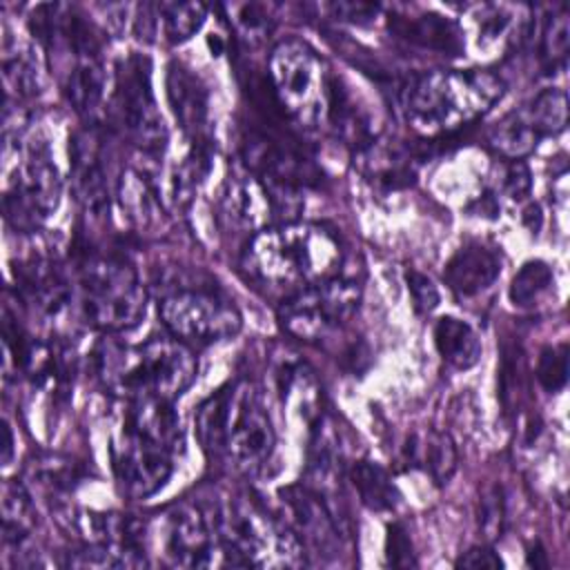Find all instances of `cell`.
I'll use <instances>...</instances> for the list:
<instances>
[{
  "instance_id": "cell-23",
  "label": "cell",
  "mask_w": 570,
  "mask_h": 570,
  "mask_svg": "<svg viewBox=\"0 0 570 570\" xmlns=\"http://www.w3.org/2000/svg\"><path fill=\"white\" fill-rule=\"evenodd\" d=\"M62 94L69 105L87 120H94L100 114L105 89H107V71L102 56L82 58L58 71Z\"/></svg>"
},
{
  "instance_id": "cell-7",
  "label": "cell",
  "mask_w": 570,
  "mask_h": 570,
  "mask_svg": "<svg viewBox=\"0 0 570 570\" xmlns=\"http://www.w3.org/2000/svg\"><path fill=\"white\" fill-rule=\"evenodd\" d=\"M165 327L189 347H205L238 334L243 318L234 301L212 281L171 283L160 303Z\"/></svg>"
},
{
  "instance_id": "cell-14",
  "label": "cell",
  "mask_w": 570,
  "mask_h": 570,
  "mask_svg": "<svg viewBox=\"0 0 570 570\" xmlns=\"http://www.w3.org/2000/svg\"><path fill=\"white\" fill-rule=\"evenodd\" d=\"M20 298L45 318H56L71 303V283L65 265L49 247L31 249L13 267Z\"/></svg>"
},
{
  "instance_id": "cell-16",
  "label": "cell",
  "mask_w": 570,
  "mask_h": 570,
  "mask_svg": "<svg viewBox=\"0 0 570 570\" xmlns=\"http://www.w3.org/2000/svg\"><path fill=\"white\" fill-rule=\"evenodd\" d=\"M71 185L78 203L91 216L109 207V180L105 167V142L94 125L78 129L69 142Z\"/></svg>"
},
{
  "instance_id": "cell-28",
  "label": "cell",
  "mask_w": 570,
  "mask_h": 570,
  "mask_svg": "<svg viewBox=\"0 0 570 570\" xmlns=\"http://www.w3.org/2000/svg\"><path fill=\"white\" fill-rule=\"evenodd\" d=\"M350 481L358 494V501L372 512H394L401 494L392 474L367 459L354 461L350 468Z\"/></svg>"
},
{
  "instance_id": "cell-37",
  "label": "cell",
  "mask_w": 570,
  "mask_h": 570,
  "mask_svg": "<svg viewBox=\"0 0 570 570\" xmlns=\"http://www.w3.org/2000/svg\"><path fill=\"white\" fill-rule=\"evenodd\" d=\"M476 29H479V42L488 45L499 40L512 24V13L503 4H481L472 13Z\"/></svg>"
},
{
  "instance_id": "cell-38",
  "label": "cell",
  "mask_w": 570,
  "mask_h": 570,
  "mask_svg": "<svg viewBox=\"0 0 570 570\" xmlns=\"http://www.w3.org/2000/svg\"><path fill=\"white\" fill-rule=\"evenodd\" d=\"M481 530L488 539H497L503 532L505 525V499L499 485L488 490L481 499V512H479Z\"/></svg>"
},
{
  "instance_id": "cell-36",
  "label": "cell",
  "mask_w": 570,
  "mask_h": 570,
  "mask_svg": "<svg viewBox=\"0 0 570 570\" xmlns=\"http://www.w3.org/2000/svg\"><path fill=\"white\" fill-rule=\"evenodd\" d=\"M521 392V350L517 345H503L499 367V399L505 412L514 410Z\"/></svg>"
},
{
  "instance_id": "cell-47",
  "label": "cell",
  "mask_w": 570,
  "mask_h": 570,
  "mask_svg": "<svg viewBox=\"0 0 570 570\" xmlns=\"http://www.w3.org/2000/svg\"><path fill=\"white\" fill-rule=\"evenodd\" d=\"M528 566H532V568H548L546 552H543V548L539 543H537V550L534 548L528 550Z\"/></svg>"
},
{
  "instance_id": "cell-6",
  "label": "cell",
  "mask_w": 570,
  "mask_h": 570,
  "mask_svg": "<svg viewBox=\"0 0 570 570\" xmlns=\"http://www.w3.org/2000/svg\"><path fill=\"white\" fill-rule=\"evenodd\" d=\"M76 281L80 312L91 327L114 334L142 321L147 292L125 256L85 249L76 263Z\"/></svg>"
},
{
  "instance_id": "cell-26",
  "label": "cell",
  "mask_w": 570,
  "mask_h": 570,
  "mask_svg": "<svg viewBox=\"0 0 570 570\" xmlns=\"http://www.w3.org/2000/svg\"><path fill=\"white\" fill-rule=\"evenodd\" d=\"M403 461L421 465L439 485H445L456 472V448L448 432L410 434L403 445Z\"/></svg>"
},
{
  "instance_id": "cell-29",
  "label": "cell",
  "mask_w": 570,
  "mask_h": 570,
  "mask_svg": "<svg viewBox=\"0 0 570 570\" xmlns=\"http://www.w3.org/2000/svg\"><path fill=\"white\" fill-rule=\"evenodd\" d=\"M539 134L532 129L521 107L508 111L488 129L490 147L508 160H521L539 145Z\"/></svg>"
},
{
  "instance_id": "cell-20",
  "label": "cell",
  "mask_w": 570,
  "mask_h": 570,
  "mask_svg": "<svg viewBox=\"0 0 570 570\" xmlns=\"http://www.w3.org/2000/svg\"><path fill=\"white\" fill-rule=\"evenodd\" d=\"M501 274V256L494 247L479 240L459 247L445 263V285L459 296L470 298L485 292Z\"/></svg>"
},
{
  "instance_id": "cell-45",
  "label": "cell",
  "mask_w": 570,
  "mask_h": 570,
  "mask_svg": "<svg viewBox=\"0 0 570 570\" xmlns=\"http://www.w3.org/2000/svg\"><path fill=\"white\" fill-rule=\"evenodd\" d=\"M479 216H497L499 212V205H497V198L492 194H483L476 198V209H474Z\"/></svg>"
},
{
  "instance_id": "cell-43",
  "label": "cell",
  "mask_w": 570,
  "mask_h": 570,
  "mask_svg": "<svg viewBox=\"0 0 570 570\" xmlns=\"http://www.w3.org/2000/svg\"><path fill=\"white\" fill-rule=\"evenodd\" d=\"M330 11L336 18L347 20L352 24H367L379 16L381 7L370 4V2H334V4H330Z\"/></svg>"
},
{
  "instance_id": "cell-24",
  "label": "cell",
  "mask_w": 570,
  "mask_h": 570,
  "mask_svg": "<svg viewBox=\"0 0 570 570\" xmlns=\"http://www.w3.org/2000/svg\"><path fill=\"white\" fill-rule=\"evenodd\" d=\"M116 198L122 209V218L138 232H149L163 220L160 196L142 171L127 167L116 180Z\"/></svg>"
},
{
  "instance_id": "cell-46",
  "label": "cell",
  "mask_w": 570,
  "mask_h": 570,
  "mask_svg": "<svg viewBox=\"0 0 570 570\" xmlns=\"http://www.w3.org/2000/svg\"><path fill=\"white\" fill-rule=\"evenodd\" d=\"M523 223L530 227V232H537L541 227V209L537 203H530L525 209H523Z\"/></svg>"
},
{
  "instance_id": "cell-3",
  "label": "cell",
  "mask_w": 570,
  "mask_h": 570,
  "mask_svg": "<svg viewBox=\"0 0 570 570\" xmlns=\"http://www.w3.org/2000/svg\"><path fill=\"white\" fill-rule=\"evenodd\" d=\"M98 381L122 401L156 396L174 401L196 379L198 363L176 336H151L138 345L102 341L94 350Z\"/></svg>"
},
{
  "instance_id": "cell-5",
  "label": "cell",
  "mask_w": 570,
  "mask_h": 570,
  "mask_svg": "<svg viewBox=\"0 0 570 570\" xmlns=\"http://www.w3.org/2000/svg\"><path fill=\"white\" fill-rule=\"evenodd\" d=\"M207 512L227 563L245 568L305 563L307 552L292 528L274 521L249 494L223 492Z\"/></svg>"
},
{
  "instance_id": "cell-13",
  "label": "cell",
  "mask_w": 570,
  "mask_h": 570,
  "mask_svg": "<svg viewBox=\"0 0 570 570\" xmlns=\"http://www.w3.org/2000/svg\"><path fill=\"white\" fill-rule=\"evenodd\" d=\"M158 546L163 559L178 568L212 566L220 552L209 512L196 501H180L163 514Z\"/></svg>"
},
{
  "instance_id": "cell-12",
  "label": "cell",
  "mask_w": 570,
  "mask_h": 570,
  "mask_svg": "<svg viewBox=\"0 0 570 570\" xmlns=\"http://www.w3.org/2000/svg\"><path fill=\"white\" fill-rule=\"evenodd\" d=\"M111 470L116 485L129 499H147L156 494L174 474L180 454L158 436L120 419L111 439Z\"/></svg>"
},
{
  "instance_id": "cell-21",
  "label": "cell",
  "mask_w": 570,
  "mask_h": 570,
  "mask_svg": "<svg viewBox=\"0 0 570 570\" xmlns=\"http://www.w3.org/2000/svg\"><path fill=\"white\" fill-rule=\"evenodd\" d=\"M356 167L367 183L381 191L403 189L414 183L416 163L407 147L387 140H372L367 147L354 154Z\"/></svg>"
},
{
  "instance_id": "cell-2",
  "label": "cell",
  "mask_w": 570,
  "mask_h": 570,
  "mask_svg": "<svg viewBox=\"0 0 570 570\" xmlns=\"http://www.w3.org/2000/svg\"><path fill=\"white\" fill-rule=\"evenodd\" d=\"M194 423L203 452L236 472H258L276 445L269 412L252 381H236L214 392L198 405Z\"/></svg>"
},
{
  "instance_id": "cell-30",
  "label": "cell",
  "mask_w": 570,
  "mask_h": 570,
  "mask_svg": "<svg viewBox=\"0 0 570 570\" xmlns=\"http://www.w3.org/2000/svg\"><path fill=\"white\" fill-rule=\"evenodd\" d=\"M521 111L525 114L532 129L539 138L557 136L566 129L568 122V98L566 91L559 87H548L539 91L532 100H528Z\"/></svg>"
},
{
  "instance_id": "cell-22",
  "label": "cell",
  "mask_w": 570,
  "mask_h": 570,
  "mask_svg": "<svg viewBox=\"0 0 570 570\" xmlns=\"http://www.w3.org/2000/svg\"><path fill=\"white\" fill-rule=\"evenodd\" d=\"M336 136L356 151L367 147L376 140V129L372 127V116L367 109L356 100L352 89L338 78L330 76V91H327V120Z\"/></svg>"
},
{
  "instance_id": "cell-8",
  "label": "cell",
  "mask_w": 570,
  "mask_h": 570,
  "mask_svg": "<svg viewBox=\"0 0 570 570\" xmlns=\"http://www.w3.org/2000/svg\"><path fill=\"white\" fill-rule=\"evenodd\" d=\"M267 69L276 105L296 125L314 129L327 120L332 73L312 47L301 40H285L274 47Z\"/></svg>"
},
{
  "instance_id": "cell-17",
  "label": "cell",
  "mask_w": 570,
  "mask_h": 570,
  "mask_svg": "<svg viewBox=\"0 0 570 570\" xmlns=\"http://www.w3.org/2000/svg\"><path fill=\"white\" fill-rule=\"evenodd\" d=\"M165 87L174 118L187 136L189 147H212L209 94L203 80L183 62L174 60L167 65Z\"/></svg>"
},
{
  "instance_id": "cell-27",
  "label": "cell",
  "mask_w": 570,
  "mask_h": 570,
  "mask_svg": "<svg viewBox=\"0 0 570 570\" xmlns=\"http://www.w3.org/2000/svg\"><path fill=\"white\" fill-rule=\"evenodd\" d=\"M434 345L439 356L454 370H470L479 363L481 341L476 332L454 316H441L434 323Z\"/></svg>"
},
{
  "instance_id": "cell-42",
  "label": "cell",
  "mask_w": 570,
  "mask_h": 570,
  "mask_svg": "<svg viewBox=\"0 0 570 570\" xmlns=\"http://www.w3.org/2000/svg\"><path fill=\"white\" fill-rule=\"evenodd\" d=\"M236 13V24L249 36V38H258L265 31H269V16L265 11V7L261 4H238L234 7Z\"/></svg>"
},
{
  "instance_id": "cell-34",
  "label": "cell",
  "mask_w": 570,
  "mask_h": 570,
  "mask_svg": "<svg viewBox=\"0 0 570 570\" xmlns=\"http://www.w3.org/2000/svg\"><path fill=\"white\" fill-rule=\"evenodd\" d=\"M570 47V18L566 9H557L546 16L541 24L539 60L546 73H554L566 65Z\"/></svg>"
},
{
  "instance_id": "cell-48",
  "label": "cell",
  "mask_w": 570,
  "mask_h": 570,
  "mask_svg": "<svg viewBox=\"0 0 570 570\" xmlns=\"http://www.w3.org/2000/svg\"><path fill=\"white\" fill-rule=\"evenodd\" d=\"M11 445H13V436H11L9 425L4 423V452H2V463H4V465H7L9 459H11Z\"/></svg>"
},
{
  "instance_id": "cell-44",
  "label": "cell",
  "mask_w": 570,
  "mask_h": 570,
  "mask_svg": "<svg viewBox=\"0 0 570 570\" xmlns=\"http://www.w3.org/2000/svg\"><path fill=\"white\" fill-rule=\"evenodd\" d=\"M456 566L459 568H472V570H497L503 566L501 557L488 548V546H474L470 548L468 552H463L459 559H456Z\"/></svg>"
},
{
  "instance_id": "cell-40",
  "label": "cell",
  "mask_w": 570,
  "mask_h": 570,
  "mask_svg": "<svg viewBox=\"0 0 570 570\" xmlns=\"http://www.w3.org/2000/svg\"><path fill=\"white\" fill-rule=\"evenodd\" d=\"M405 283H407V292L412 296V305L419 314H430L439 305L441 294H439L436 285L425 274H421L416 269H407Z\"/></svg>"
},
{
  "instance_id": "cell-1",
  "label": "cell",
  "mask_w": 570,
  "mask_h": 570,
  "mask_svg": "<svg viewBox=\"0 0 570 570\" xmlns=\"http://www.w3.org/2000/svg\"><path fill=\"white\" fill-rule=\"evenodd\" d=\"M347 254L336 229L321 223H281L249 236L240 272L256 289L281 301L345 272Z\"/></svg>"
},
{
  "instance_id": "cell-10",
  "label": "cell",
  "mask_w": 570,
  "mask_h": 570,
  "mask_svg": "<svg viewBox=\"0 0 570 570\" xmlns=\"http://www.w3.org/2000/svg\"><path fill=\"white\" fill-rule=\"evenodd\" d=\"M111 109L116 125L140 154L156 158L165 151L167 127L154 98L147 56L129 53L118 62Z\"/></svg>"
},
{
  "instance_id": "cell-35",
  "label": "cell",
  "mask_w": 570,
  "mask_h": 570,
  "mask_svg": "<svg viewBox=\"0 0 570 570\" xmlns=\"http://www.w3.org/2000/svg\"><path fill=\"white\" fill-rule=\"evenodd\" d=\"M537 381L546 392H559L568 381V347L548 345L537 361Z\"/></svg>"
},
{
  "instance_id": "cell-4",
  "label": "cell",
  "mask_w": 570,
  "mask_h": 570,
  "mask_svg": "<svg viewBox=\"0 0 570 570\" xmlns=\"http://www.w3.org/2000/svg\"><path fill=\"white\" fill-rule=\"evenodd\" d=\"M503 94V80L485 69H436L414 76L401 102L414 131L434 138L454 134L481 118Z\"/></svg>"
},
{
  "instance_id": "cell-25",
  "label": "cell",
  "mask_w": 570,
  "mask_h": 570,
  "mask_svg": "<svg viewBox=\"0 0 570 570\" xmlns=\"http://www.w3.org/2000/svg\"><path fill=\"white\" fill-rule=\"evenodd\" d=\"M36 505L29 490L20 481H4L2 485V541L7 548L20 552L18 566H24L29 552V537L36 528Z\"/></svg>"
},
{
  "instance_id": "cell-31",
  "label": "cell",
  "mask_w": 570,
  "mask_h": 570,
  "mask_svg": "<svg viewBox=\"0 0 570 570\" xmlns=\"http://www.w3.org/2000/svg\"><path fill=\"white\" fill-rule=\"evenodd\" d=\"M2 71L7 87L16 91L18 98H33L42 91L40 65L29 47H22L18 42L11 47L9 42H4Z\"/></svg>"
},
{
  "instance_id": "cell-11",
  "label": "cell",
  "mask_w": 570,
  "mask_h": 570,
  "mask_svg": "<svg viewBox=\"0 0 570 570\" xmlns=\"http://www.w3.org/2000/svg\"><path fill=\"white\" fill-rule=\"evenodd\" d=\"M361 301V283L354 274L305 287L278 303L283 330L301 341H321L352 318Z\"/></svg>"
},
{
  "instance_id": "cell-19",
  "label": "cell",
  "mask_w": 570,
  "mask_h": 570,
  "mask_svg": "<svg viewBox=\"0 0 570 570\" xmlns=\"http://www.w3.org/2000/svg\"><path fill=\"white\" fill-rule=\"evenodd\" d=\"M390 31L419 49L434 51L441 56H463L465 38L463 29L452 20L434 11L423 13H392L387 18Z\"/></svg>"
},
{
  "instance_id": "cell-15",
  "label": "cell",
  "mask_w": 570,
  "mask_h": 570,
  "mask_svg": "<svg viewBox=\"0 0 570 570\" xmlns=\"http://www.w3.org/2000/svg\"><path fill=\"white\" fill-rule=\"evenodd\" d=\"M281 497L287 514L285 523L298 537L305 552L323 559L336 557L343 532L338 530L325 501L305 483L283 488Z\"/></svg>"
},
{
  "instance_id": "cell-39",
  "label": "cell",
  "mask_w": 570,
  "mask_h": 570,
  "mask_svg": "<svg viewBox=\"0 0 570 570\" xmlns=\"http://www.w3.org/2000/svg\"><path fill=\"white\" fill-rule=\"evenodd\" d=\"M385 561L392 568H414L416 557L407 530L401 523H390L385 534Z\"/></svg>"
},
{
  "instance_id": "cell-33",
  "label": "cell",
  "mask_w": 570,
  "mask_h": 570,
  "mask_svg": "<svg viewBox=\"0 0 570 570\" xmlns=\"http://www.w3.org/2000/svg\"><path fill=\"white\" fill-rule=\"evenodd\" d=\"M163 33L171 45L187 42L207 20V7L200 2H160L156 4Z\"/></svg>"
},
{
  "instance_id": "cell-41",
  "label": "cell",
  "mask_w": 570,
  "mask_h": 570,
  "mask_svg": "<svg viewBox=\"0 0 570 570\" xmlns=\"http://www.w3.org/2000/svg\"><path fill=\"white\" fill-rule=\"evenodd\" d=\"M501 189L517 203L525 200L532 191V176L530 169L523 160H510L503 169V178H501Z\"/></svg>"
},
{
  "instance_id": "cell-9",
  "label": "cell",
  "mask_w": 570,
  "mask_h": 570,
  "mask_svg": "<svg viewBox=\"0 0 570 570\" xmlns=\"http://www.w3.org/2000/svg\"><path fill=\"white\" fill-rule=\"evenodd\" d=\"M62 180L51 147L42 134H33L4 191V218L18 234H33L60 203Z\"/></svg>"
},
{
  "instance_id": "cell-18",
  "label": "cell",
  "mask_w": 570,
  "mask_h": 570,
  "mask_svg": "<svg viewBox=\"0 0 570 570\" xmlns=\"http://www.w3.org/2000/svg\"><path fill=\"white\" fill-rule=\"evenodd\" d=\"M220 212L234 229L249 234L269 227V223L276 218L265 185L249 169L229 174L220 191Z\"/></svg>"
},
{
  "instance_id": "cell-32",
  "label": "cell",
  "mask_w": 570,
  "mask_h": 570,
  "mask_svg": "<svg viewBox=\"0 0 570 570\" xmlns=\"http://www.w3.org/2000/svg\"><path fill=\"white\" fill-rule=\"evenodd\" d=\"M554 285V274L552 267L546 261H528L521 265V269L512 276L508 296L514 307L528 309L534 307Z\"/></svg>"
}]
</instances>
